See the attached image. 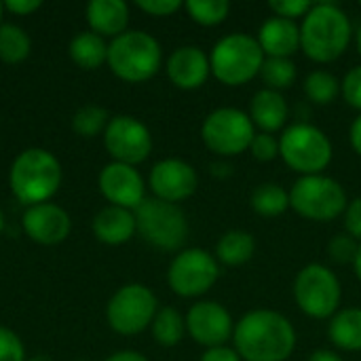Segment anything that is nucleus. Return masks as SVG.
<instances>
[{"label":"nucleus","instance_id":"19","mask_svg":"<svg viewBox=\"0 0 361 361\" xmlns=\"http://www.w3.org/2000/svg\"><path fill=\"white\" fill-rule=\"evenodd\" d=\"M258 42L264 57L290 59L300 49V25L292 19L269 17L258 32Z\"/></svg>","mask_w":361,"mask_h":361},{"label":"nucleus","instance_id":"1","mask_svg":"<svg viewBox=\"0 0 361 361\" xmlns=\"http://www.w3.org/2000/svg\"><path fill=\"white\" fill-rule=\"evenodd\" d=\"M233 343L241 361H286L296 349V330L286 315L256 309L235 324Z\"/></svg>","mask_w":361,"mask_h":361},{"label":"nucleus","instance_id":"5","mask_svg":"<svg viewBox=\"0 0 361 361\" xmlns=\"http://www.w3.org/2000/svg\"><path fill=\"white\" fill-rule=\"evenodd\" d=\"M161 44L154 36L142 30H131L116 36L108 44L110 70L127 82H144L161 68Z\"/></svg>","mask_w":361,"mask_h":361},{"label":"nucleus","instance_id":"8","mask_svg":"<svg viewBox=\"0 0 361 361\" xmlns=\"http://www.w3.org/2000/svg\"><path fill=\"white\" fill-rule=\"evenodd\" d=\"M294 300L298 309L313 319H332L343 300L338 277L319 262H311L298 271L294 279Z\"/></svg>","mask_w":361,"mask_h":361},{"label":"nucleus","instance_id":"26","mask_svg":"<svg viewBox=\"0 0 361 361\" xmlns=\"http://www.w3.org/2000/svg\"><path fill=\"white\" fill-rule=\"evenodd\" d=\"M250 203L258 216L277 218L290 207V190H286L283 186H279L275 182H267V184H260L252 192Z\"/></svg>","mask_w":361,"mask_h":361},{"label":"nucleus","instance_id":"47","mask_svg":"<svg viewBox=\"0 0 361 361\" xmlns=\"http://www.w3.org/2000/svg\"><path fill=\"white\" fill-rule=\"evenodd\" d=\"M355 42H357V51H360L361 55V25L360 30H357V34H355Z\"/></svg>","mask_w":361,"mask_h":361},{"label":"nucleus","instance_id":"29","mask_svg":"<svg viewBox=\"0 0 361 361\" xmlns=\"http://www.w3.org/2000/svg\"><path fill=\"white\" fill-rule=\"evenodd\" d=\"M30 36L13 23L0 25V59L6 63H19L30 55Z\"/></svg>","mask_w":361,"mask_h":361},{"label":"nucleus","instance_id":"51","mask_svg":"<svg viewBox=\"0 0 361 361\" xmlns=\"http://www.w3.org/2000/svg\"><path fill=\"white\" fill-rule=\"evenodd\" d=\"M360 6H361V2H360Z\"/></svg>","mask_w":361,"mask_h":361},{"label":"nucleus","instance_id":"45","mask_svg":"<svg viewBox=\"0 0 361 361\" xmlns=\"http://www.w3.org/2000/svg\"><path fill=\"white\" fill-rule=\"evenodd\" d=\"M214 167H216V169H214L216 176H220V178H222V176H231V165H226V163H216Z\"/></svg>","mask_w":361,"mask_h":361},{"label":"nucleus","instance_id":"43","mask_svg":"<svg viewBox=\"0 0 361 361\" xmlns=\"http://www.w3.org/2000/svg\"><path fill=\"white\" fill-rule=\"evenodd\" d=\"M309 361H345L338 353L330 351V349H317L315 353H311Z\"/></svg>","mask_w":361,"mask_h":361},{"label":"nucleus","instance_id":"14","mask_svg":"<svg viewBox=\"0 0 361 361\" xmlns=\"http://www.w3.org/2000/svg\"><path fill=\"white\" fill-rule=\"evenodd\" d=\"M184 319H186V332L195 338V343L207 349L224 347L235 332L231 313L216 300H201L192 305Z\"/></svg>","mask_w":361,"mask_h":361},{"label":"nucleus","instance_id":"21","mask_svg":"<svg viewBox=\"0 0 361 361\" xmlns=\"http://www.w3.org/2000/svg\"><path fill=\"white\" fill-rule=\"evenodd\" d=\"M87 21L97 36H121L129 23V6L123 0H91Z\"/></svg>","mask_w":361,"mask_h":361},{"label":"nucleus","instance_id":"2","mask_svg":"<svg viewBox=\"0 0 361 361\" xmlns=\"http://www.w3.org/2000/svg\"><path fill=\"white\" fill-rule=\"evenodd\" d=\"M353 38L349 15L336 2H313L300 23V49L317 63L336 61Z\"/></svg>","mask_w":361,"mask_h":361},{"label":"nucleus","instance_id":"32","mask_svg":"<svg viewBox=\"0 0 361 361\" xmlns=\"http://www.w3.org/2000/svg\"><path fill=\"white\" fill-rule=\"evenodd\" d=\"M108 112L99 106H85L80 108L74 118H72V127L78 135L85 137H93L97 135L104 127H108Z\"/></svg>","mask_w":361,"mask_h":361},{"label":"nucleus","instance_id":"6","mask_svg":"<svg viewBox=\"0 0 361 361\" xmlns=\"http://www.w3.org/2000/svg\"><path fill=\"white\" fill-rule=\"evenodd\" d=\"M279 157L290 169L302 176H317L332 163L334 148L319 127L294 123L279 137Z\"/></svg>","mask_w":361,"mask_h":361},{"label":"nucleus","instance_id":"9","mask_svg":"<svg viewBox=\"0 0 361 361\" xmlns=\"http://www.w3.org/2000/svg\"><path fill=\"white\" fill-rule=\"evenodd\" d=\"M135 226L144 241L165 252L180 250L188 237L186 214L176 203H167L157 197L144 199L135 209Z\"/></svg>","mask_w":361,"mask_h":361},{"label":"nucleus","instance_id":"4","mask_svg":"<svg viewBox=\"0 0 361 361\" xmlns=\"http://www.w3.org/2000/svg\"><path fill=\"white\" fill-rule=\"evenodd\" d=\"M264 53L256 36L233 32L220 38L209 55L212 74L226 87H241L254 80L264 63Z\"/></svg>","mask_w":361,"mask_h":361},{"label":"nucleus","instance_id":"44","mask_svg":"<svg viewBox=\"0 0 361 361\" xmlns=\"http://www.w3.org/2000/svg\"><path fill=\"white\" fill-rule=\"evenodd\" d=\"M106 361H148L142 353L137 351H118L114 355H110Z\"/></svg>","mask_w":361,"mask_h":361},{"label":"nucleus","instance_id":"7","mask_svg":"<svg viewBox=\"0 0 361 361\" xmlns=\"http://www.w3.org/2000/svg\"><path fill=\"white\" fill-rule=\"evenodd\" d=\"M349 201L343 184L330 176H300L290 188V207L313 222H330L345 214Z\"/></svg>","mask_w":361,"mask_h":361},{"label":"nucleus","instance_id":"41","mask_svg":"<svg viewBox=\"0 0 361 361\" xmlns=\"http://www.w3.org/2000/svg\"><path fill=\"white\" fill-rule=\"evenodd\" d=\"M40 0H6L4 6L15 13V15H27V13H34L36 8H40Z\"/></svg>","mask_w":361,"mask_h":361},{"label":"nucleus","instance_id":"16","mask_svg":"<svg viewBox=\"0 0 361 361\" xmlns=\"http://www.w3.org/2000/svg\"><path fill=\"white\" fill-rule=\"evenodd\" d=\"M99 190L102 195L116 207L137 209L144 197V180L131 165L110 163L99 173Z\"/></svg>","mask_w":361,"mask_h":361},{"label":"nucleus","instance_id":"50","mask_svg":"<svg viewBox=\"0 0 361 361\" xmlns=\"http://www.w3.org/2000/svg\"><path fill=\"white\" fill-rule=\"evenodd\" d=\"M2 6H4V4L0 2V19H2Z\"/></svg>","mask_w":361,"mask_h":361},{"label":"nucleus","instance_id":"25","mask_svg":"<svg viewBox=\"0 0 361 361\" xmlns=\"http://www.w3.org/2000/svg\"><path fill=\"white\" fill-rule=\"evenodd\" d=\"M70 57L85 70H95L108 61V44L95 32H80L70 42Z\"/></svg>","mask_w":361,"mask_h":361},{"label":"nucleus","instance_id":"28","mask_svg":"<svg viewBox=\"0 0 361 361\" xmlns=\"http://www.w3.org/2000/svg\"><path fill=\"white\" fill-rule=\"evenodd\" d=\"M302 89H305L307 99L317 104V106H328L341 95L338 78L326 70H313L311 74H307Z\"/></svg>","mask_w":361,"mask_h":361},{"label":"nucleus","instance_id":"23","mask_svg":"<svg viewBox=\"0 0 361 361\" xmlns=\"http://www.w3.org/2000/svg\"><path fill=\"white\" fill-rule=\"evenodd\" d=\"M328 336L343 351H361V309L349 307L338 311L328 324Z\"/></svg>","mask_w":361,"mask_h":361},{"label":"nucleus","instance_id":"13","mask_svg":"<svg viewBox=\"0 0 361 361\" xmlns=\"http://www.w3.org/2000/svg\"><path fill=\"white\" fill-rule=\"evenodd\" d=\"M104 144L116 163L133 167L148 159L152 150V135L144 123L133 116L121 114L110 118L104 133Z\"/></svg>","mask_w":361,"mask_h":361},{"label":"nucleus","instance_id":"15","mask_svg":"<svg viewBox=\"0 0 361 361\" xmlns=\"http://www.w3.org/2000/svg\"><path fill=\"white\" fill-rule=\"evenodd\" d=\"M199 186L197 171L182 159H163L150 169V188L157 199L167 203H180L195 195Z\"/></svg>","mask_w":361,"mask_h":361},{"label":"nucleus","instance_id":"11","mask_svg":"<svg viewBox=\"0 0 361 361\" xmlns=\"http://www.w3.org/2000/svg\"><path fill=\"white\" fill-rule=\"evenodd\" d=\"M220 277V262L201 247L182 250L169 264L167 283L182 298L207 294Z\"/></svg>","mask_w":361,"mask_h":361},{"label":"nucleus","instance_id":"35","mask_svg":"<svg viewBox=\"0 0 361 361\" xmlns=\"http://www.w3.org/2000/svg\"><path fill=\"white\" fill-rule=\"evenodd\" d=\"M313 2L309 0H271L269 8L275 13V17H283V19H292L296 21L298 17H305L311 11Z\"/></svg>","mask_w":361,"mask_h":361},{"label":"nucleus","instance_id":"27","mask_svg":"<svg viewBox=\"0 0 361 361\" xmlns=\"http://www.w3.org/2000/svg\"><path fill=\"white\" fill-rule=\"evenodd\" d=\"M186 332V319L173 307H163L152 319V336L163 347H176Z\"/></svg>","mask_w":361,"mask_h":361},{"label":"nucleus","instance_id":"30","mask_svg":"<svg viewBox=\"0 0 361 361\" xmlns=\"http://www.w3.org/2000/svg\"><path fill=\"white\" fill-rule=\"evenodd\" d=\"M260 76L267 82V89H273V91L288 89L296 80V63L286 57H267L262 63Z\"/></svg>","mask_w":361,"mask_h":361},{"label":"nucleus","instance_id":"20","mask_svg":"<svg viewBox=\"0 0 361 361\" xmlns=\"http://www.w3.org/2000/svg\"><path fill=\"white\" fill-rule=\"evenodd\" d=\"M290 116V106L281 91L273 89H260L254 93L250 104V118L254 127L262 129V133L279 131Z\"/></svg>","mask_w":361,"mask_h":361},{"label":"nucleus","instance_id":"37","mask_svg":"<svg viewBox=\"0 0 361 361\" xmlns=\"http://www.w3.org/2000/svg\"><path fill=\"white\" fill-rule=\"evenodd\" d=\"M0 361H25L19 336L8 328H0Z\"/></svg>","mask_w":361,"mask_h":361},{"label":"nucleus","instance_id":"18","mask_svg":"<svg viewBox=\"0 0 361 361\" xmlns=\"http://www.w3.org/2000/svg\"><path fill=\"white\" fill-rule=\"evenodd\" d=\"M212 66L209 57L201 47L195 44H184L176 49L169 59H167V76L169 80L184 91H192L205 85L209 78Z\"/></svg>","mask_w":361,"mask_h":361},{"label":"nucleus","instance_id":"10","mask_svg":"<svg viewBox=\"0 0 361 361\" xmlns=\"http://www.w3.org/2000/svg\"><path fill=\"white\" fill-rule=\"evenodd\" d=\"M256 127L247 112L239 108H218L209 112L201 125L203 144L220 157H237L250 150Z\"/></svg>","mask_w":361,"mask_h":361},{"label":"nucleus","instance_id":"42","mask_svg":"<svg viewBox=\"0 0 361 361\" xmlns=\"http://www.w3.org/2000/svg\"><path fill=\"white\" fill-rule=\"evenodd\" d=\"M349 140H351V146H353V150L357 152L361 157V114L353 121V125H351V131H349Z\"/></svg>","mask_w":361,"mask_h":361},{"label":"nucleus","instance_id":"33","mask_svg":"<svg viewBox=\"0 0 361 361\" xmlns=\"http://www.w3.org/2000/svg\"><path fill=\"white\" fill-rule=\"evenodd\" d=\"M357 250H360V243L347 233H341V235L332 237V241L328 243V256L336 264H353L355 256H357Z\"/></svg>","mask_w":361,"mask_h":361},{"label":"nucleus","instance_id":"12","mask_svg":"<svg viewBox=\"0 0 361 361\" xmlns=\"http://www.w3.org/2000/svg\"><path fill=\"white\" fill-rule=\"evenodd\" d=\"M106 315L114 332L125 336L140 334L157 315V296L142 283H129L110 298Z\"/></svg>","mask_w":361,"mask_h":361},{"label":"nucleus","instance_id":"48","mask_svg":"<svg viewBox=\"0 0 361 361\" xmlns=\"http://www.w3.org/2000/svg\"><path fill=\"white\" fill-rule=\"evenodd\" d=\"M30 361H53L51 357H47V355H36V357H32Z\"/></svg>","mask_w":361,"mask_h":361},{"label":"nucleus","instance_id":"31","mask_svg":"<svg viewBox=\"0 0 361 361\" xmlns=\"http://www.w3.org/2000/svg\"><path fill=\"white\" fill-rule=\"evenodd\" d=\"M184 8L192 21L201 25H218L228 17L231 2L228 0H188L184 2Z\"/></svg>","mask_w":361,"mask_h":361},{"label":"nucleus","instance_id":"40","mask_svg":"<svg viewBox=\"0 0 361 361\" xmlns=\"http://www.w3.org/2000/svg\"><path fill=\"white\" fill-rule=\"evenodd\" d=\"M201 361H241L239 353L231 347H214V349H207L203 355H201Z\"/></svg>","mask_w":361,"mask_h":361},{"label":"nucleus","instance_id":"46","mask_svg":"<svg viewBox=\"0 0 361 361\" xmlns=\"http://www.w3.org/2000/svg\"><path fill=\"white\" fill-rule=\"evenodd\" d=\"M353 269H355L357 279L361 281V243H360V250H357V256H355V262H353Z\"/></svg>","mask_w":361,"mask_h":361},{"label":"nucleus","instance_id":"38","mask_svg":"<svg viewBox=\"0 0 361 361\" xmlns=\"http://www.w3.org/2000/svg\"><path fill=\"white\" fill-rule=\"evenodd\" d=\"M137 6L144 13H150L154 17H167L176 13L182 6V2L180 0H137Z\"/></svg>","mask_w":361,"mask_h":361},{"label":"nucleus","instance_id":"36","mask_svg":"<svg viewBox=\"0 0 361 361\" xmlns=\"http://www.w3.org/2000/svg\"><path fill=\"white\" fill-rule=\"evenodd\" d=\"M341 93H343L345 102L351 108H355V110L361 112V66L351 68L345 74V78L341 82Z\"/></svg>","mask_w":361,"mask_h":361},{"label":"nucleus","instance_id":"17","mask_svg":"<svg viewBox=\"0 0 361 361\" xmlns=\"http://www.w3.org/2000/svg\"><path fill=\"white\" fill-rule=\"evenodd\" d=\"M23 231L36 243L55 245L70 235V216L53 203L32 205L23 214Z\"/></svg>","mask_w":361,"mask_h":361},{"label":"nucleus","instance_id":"24","mask_svg":"<svg viewBox=\"0 0 361 361\" xmlns=\"http://www.w3.org/2000/svg\"><path fill=\"white\" fill-rule=\"evenodd\" d=\"M256 254V239L247 231H228L220 237L216 245V260L226 267H241L250 262Z\"/></svg>","mask_w":361,"mask_h":361},{"label":"nucleus","instance_id":"49","mask_svg":"<svg viewBox=\"0 0 361 361\" xmlns=\"http://www.w3.org/2000/svg\"><path fill=\"white\" fill-rule=\"evenodd\" d=\"M2 224H4V222H2V212H0V231H2Z\"/></svg>","mask_w":361,"mask_h":361},{"label":"nucleus","instance_id":"34","mask_svg":"<svg viewBox=\"0 0 361 361\" xmlns=\"http://www.w3.org/2000/svg\"><path fill=\"white\" fill-rule=\"evenodd\" d=\"M250 152L256 161H273L279 154V140L273 133H256L250 144Z\"/></svg>","mask_w":361,"mask_h":361},{"label":"nucleus","instance_id":"3","mask_svg":"<svg viewBox=\"0 0 361 361\" xmlns=\"http://www.w3.org/2000/svg\"><path fill=\"white\" fill-rule=\"evenodd\" d=\"M11 190L25 205L49 201L61 184L59 161L42 148L23 150L11 167Z\"/></svg>","mask_w":361,"mask_h":361},{"label":"nucleus","instance_id":"22","mask_svg":"<svg viewBox=\"0 0 361 361\" xmlns=\"http://www.w3.org/2000/svg\"><path fill=\"white\" fill-rule=\"evenodd\" d=\"M135 231H137L135 214H131L129 209L116 207V205L102 209L93 220L95 237L108 245H121V243L129 241Z\"/></svg>","mask_w":361,"mask_h":361},{"label":"nucleus","instance_id":"39","mask_svg":"<svg viewBox=\"0 0 361 361\" xmlns=\"http://www.w3.org/2000/svg\"><path fill=\"white\" fill-rule=\"evenodd\" d=\"M345 228L355 241H361V197L353 199L345 209Z\"/></svg>","mask_w":361,"mask_h":361}]
</instances>
